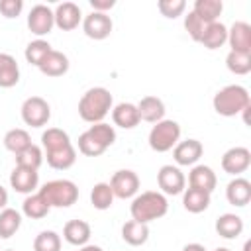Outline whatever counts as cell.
Instances as JSON below:
<instances>
[{
    "label": "cell",
    "mask_w": 251,
    "mask_h": 251,
    "mask_svg": "<svg viewBox=\"0 0 251 251\" xmlns=\"http://www.w3.org/2000/svg\"><path fill=\"white\" fill-rule=\"evenodd\" d=\"M112 108V94L110 90L102 88V86H94L90 90H86L78 102V116L84 122L90 124H100L108 112Z\"/></svg>",
    "instance_id": "obj_1"
},
{
    "label": "cell",
    "mask_w": 251,
    "mask_h": 251,
    "mask_svg": "<svg viewBox=\"0 0 251 251\" xmlns=\"http://www.w3.org/2000/svg\"><path fill=\"white\" fill-rule=\"evenodd\" d=\"M167 210H169L167 198L155 190H147V192H141L131 202V220L147 224V222L163 218L167 214Z\"/></svg>",
    "instance_id": "obj_2"
},
{
    "label": "cell",
    "mask_w": 251,
    "mask_h": 251,
    "mask_svg": "<svg viewBox=\"0 0 251 251\" xmlns=\"http://www.w3.org/2000/svg\"><path fill=\"white\" fill-rule=\"evenodd\" d=\"M247 106H251L249 92L239 84H229V86L222 88L220 92H216V96H214V110L226 118L241 114Z\"/></svg>",
    "instance_id": "obj_3"
},
{
    "label": "cell",
    "mask_w": 251,
    "mask_h": 251,
    "mask_svg": "<svg viewBox=\"0 0 251 251\" xmlns=\"http://www.w3.org/2000/svg\"><path fill=\"white\" fill-rule=\"evenodd\" d=\"M39 194L49 206L57 208H69L78 200V188L71 180H51L39 188Z\"/></svg>",
    "instance_id": "obj_4"
},
{
    "label": "cell",
    "mask_w": 251,
    "mask_h": 251,
    "mask_svg": "<svg viewBox=\"0 0 251 251\" xmlns=\"http://www.w3.org/2000/svg\"><path fill=\"white\" fill-rule=\"evenodd\" d=\"M178 137H180V126L173 120H161L157 122V126H153L149 133V145L153 151L165 153L176 145Z\"/></svg>",
    "instance_id": "obj_5"
},
{
    "label": "cell",
    "mask_w": 251,
    "mask_h": 251,
    "mask_svg": "<svg viewBox=\"0 0 251 251\" xmlns=\"http://www.w3.org/2000/svg\"><path fill=\"white\" fill-rule=\"evenodd\" d=\"M49 118H51V108L47 100H43L41 96H29L22 104V120L25 122V126L43 127L49 122Z\"/></svg>",
    "instance_id": "obj_6"
},
{
    "label": "cell",
    "mask_w": 251,
    "mask_h": 251,
    "mask_svg": "<svg viewBox=\"0 0 251 251\" xmlns=\"http://www.w3.org/2000/svg\"><path fill=\"white\" fill-rule=\"evenodd\" d=\"M110 188L118 198H131L139 190V176L133 171H118L110 180Z\"/></svg>",
    "instance_id": "obj_7"
},
{
    "label": "cell",
    "mask_w": 251,
    "mask_h": 251,
    "mask_svg": "<svg viewBox=\"0 0 251 251\" xmlns=\"http://www.w3.org/2000/svg\"><path fill=\"white\" fill-rule=\"evenodd\" d=\"M157 182H159V188L171 196H176L184 190V175L173 165H165L159 169Z\"/></svg>",
    "instance_id": "obj_8"
},
{
    "label": "cell",
    "mask_w": 251,
    "mask_h": 251,
    "mask_svg": "<svg viewBox=\"0 0 251 251\" xmlns=\"http://www.w3.org/2000/svg\"><path fill=\"white\" fill-rule=\"evenodd\" d=\"M82 29L84 33L90 37V39H106L112 29H114V24L110 20V16L106 14H100V12H92L84 18L82 22Z\"/></svg>",
    "instance_id": "obj_9"
},
{
    "label": "cell",
    "mask_w": 251,
    "mask_h": 251,
    "mask_svg": "<svg viewBox=\"0 0 251 251\" xmlns=\"http://www.w3.org/2000/svg\"><path fill=\"white\" fill-rule=\"evenodd\" d=\"M251 165V153L245 147H233L224 153L222 157V169L227 175H241Z\"/></svg>",
    "instance_id": "obj_10"
},
{
    "label": "cell",
    "mask_w": 251,
    "mask_h": 251,
    "mask_svg": "<svg viewBox=\"0 0 251 251\" xmlns=\"http://www.w3.org/2000/svg\"><path fill=\"white\" fill-rule=\"evenodd\" d=\"M53 24H55L53 12H51L47 6L37 4V6L31 8V12H29V16H27V27H29L31 33H35V35H45V33L51 31Z\"/></svg>",
    "instance_id": "obj_11"
},
{
    "label": "cell",
    "mask_w": 251,
    "mask_h": 251,
    "mask_svg": "<svg viewBox=\"0 0 251 251\" xmlns=\"http://www.w3.org/2000/svg\"><path fill=\"white\" fill-rule=\"evenodd\" d=\"M53 18H55V24L63 31H71V29H76L78 27L82 14H80V8L75 2H63V4L57 6Z\"/></svg>",
    "instance_id": "obj_12"
},
{
    "label": "cell",
    "mask_w": 251,
    "mask_h": 251,
    "mask_svg": "<svg viewBox=\"0 0 251 251\" xmlns=\"http://www.w3.org/2000/svg\"><path fill=\"white\" fill-rule=\"evenodd\" d=\"M37 182H39V176H37V171L33 169H25V167H16L10 175V184L16 192H22V194H29L37 188Z\"/></svg>",
    "instance_id": "obj_13"
},
{
    "label": "cell",
    "mask_w": 251,
    "mask_h": 251,
    "mask_svg": "<svg viewBox=\"0 0 251 251\" xmlns=\"http://www.w3.org/2000/svg\"><path fill=\"white\" fill-rule=\"evenodd\" d=\"M227 39L231 51L237 53H251V25L245 22H235L227 31Z\"/></svg>",
    "instance_id": "obj_14"
},
{
    "label": "cell",
    "mask_w": 251,
    "mask_h": 251,
    "mask_svg": "<svg viewBox=\"0 0 251 251\" xmlns=\"http://www.w3.org/2000/svg\"><path fill=\"white\" fill-rule=\"evenodd\" d=\"M137 114H139V120L149 122V124H157L165 116V104L157 96H145L137 104Z\"/></svg>",
    "instance_id": "obj_15"
},
{
    "label": "cell",
    "mask_w": 251,
    "mask_h": 251,
    "mask_svg": "<svg viewBox=\"0 0 251 251\" xmlns=\"http://www.w3.org/2000/svg\"><path fill=\"white\" fill-rule=\"evenodd\" d=\"M202 143L198 139H186L175 145V161L178 165H194L202 157Z\"/></svg>",
    "instance_id": "obj_16"
},
{
    "label": "cell",
    "mask_w": 251,
    "mask_h": 251,
    "mask_svg": "<svg viewBox=\"0 0 251 251\" xmlns=\"http://www.w3.org/2000/svg\"><path fill=\"white\" fill-rule=\"evenodd\" d=\"M39 71H41L45 76H63V75L69 71V59H67L65 53L51 49L49 55L41 61Z\"/></svg>",
    "instance_id": "obj_17"
},
{
    "label": "cell",
    "mask_w": 251,
    "mask_h": 251,
    "mask_svg": "<svg viewBox=\"0 0 251 251\" xmlns=\"http://www.w3.org/2000/svg\"><path fill=\"white\" fill-rule=\"evenodd\" d=\"M226 196H227V202L231 206H247L251 202V182L245 180V178H235L227 184L226 188Z\"/></svg>",
    "instance_id": "obj_18"
},
{
    "label": "cell",
    "mask_w": 251,
    "mask_h": 251,
    "mask_svg": "<svg viewBox=\"0 0 251 251\" xmlns=\"http://www.w3.org/2000/svg\"><path fill=\"white\" fill-rule=\"evenodd\" d=\"M216 173L210 169V167H204V165H198V167H194L192 171H190V175H188V184L192 186V188H200V190H204V192H210L212 194V190L216 188Z\"/></svg>",
    "instance_id": "obj_19"
},
{
    "label": "cell",
    "mask_w": 251,
    "mask_h": 251,
    "mask_svg": "<svg viewBox=\"0 0 251 251\" xmlns=\"http://www.w3.org/2000/svg\"><path fill=\"white\" fill-rule=\"evenodd\" d=\"M18 82H20L18 61L8 53H0V86L2 88H12Z\"/></svg>",
    "instance_id": "obj_20"
},
{
    "label": "cell",
    "mask_w": 251,
    "mask_h": 251,
    "mask_svg": "<svg viewBox=\"0 0 251 251\" xmlns=\"http://www.w3.org/2000/svg\"><path fill=\"white\" fill-rule=\"evenodd\" d=\"M63 235L71 245H84L90 239V226L84 220H69L63 227Z\"/></svg>",
    "instance_id": "obj_21"
},
{
    "label": "cell",
    "mask_w": 251,
    "mask_h": 251,
    "mask_svg": "<svg viewBox=\"0 0 251 251\" xmlns=\"http://www.w3.org/2000/svg\"><path fill=\"white\" fill-rule=\"evenodd\" d=\"M112 118H114V124L124 127V129H131L139 124V114H137V106L129 104V102H122L114 108L112 112Z\"/></svg>",
    "instance_id": "obj_22"
},
{
    "label": "cell",
    "mask_w": 251,
    "mask_h": 251,
    "mask_svg": "<svg viewBox=\"0 0 251 251\" xmlns=\"http://www.w3.org/2000/svg\"><path fill=\"white\" fill-rule=\"evenodd\" d=\"M122 237L126 243L133 245V247H139L147 241L149 237V227L147 224H141V222H135V220H129L124 224L122 227Z\"/></svg>",
    "instance_id": "obj_23"
},
{
    "label": "cell",
    "mask_w": 251,
    "mask_h": 251,
    "mask_svg": "<svg viewBox=\"0 0 251 251\" xmlns=\"http://www.w3.org/2000/svg\"><path fill=\"white\" fill-rule=\"evenodd\" d=\"M227 41V29L224 24L220 22H214V24H208L202 37H200V43L206 47V49H218L222 47L224 43Z\"/></svg>",
    "instance_id": "obj_24"
},
{
    "label": "cell",
    "mask_w": 251,
    "mask_h": 251,
    "mask_svg": "<svg viewBox=\"0 0 251 251\" xmlns=\"http://www.w3.org/2000/svg\"><path fill=\"white\" fill-rule=\"evenodd\" d=\"M216 231H218V235H222L226 239H233V237L241 235L243 220L235 214H224L216 220Z\"/></svg>",
    "instance_id": "obj_25"
},
{
    "label": "cell",
    "mask_w": 251,
    "mask_h": 251,
    "mask_svg": "<svg viewBox=\"0 0 251 251\" xmlns=\"http://www.w3.org/2000/svg\"><path fill=\"white\" fill-rule=\"evenodd\" d=\"M182 204L184 208L190 212V214H200L204 212L208 206H210V192H204L200 188H188L184 192V198H182Z\"/></svg>",
    "instance_id": "obj_26"
},
{
    "label": "cell",
    "mask_w": 251,
    "mask_h": 251,
    "mask_svg": "<svg viewBox=\"0 0 251 251\" xmlns=\"http://www.w3.org/2000/svg\"><path fill=\"white\" fill-rule=\"evenodd\" d=\"M222 10H224V4H222L220 0H196L192 12H194L204 24H214V22H218Z\"/></svg>",
    "instance_id": "obj_27"
},
{
    "label": "cell",
    "mask_w": 251,
    "mask_h": 251,
    "mask_svg": "<svg viewBox=\"0 0 251 251\" xmlns=\"http://www.w3.org/2000/svg\"><path fill=\"white\" fill-rule=\"evenodd\" d=\"M75 161H76V151L73 145H67L53 153H47V165L57 171H67L69 167L75 165Z\"/></svg>",
    "instance_id": "obj_28"
},
{
    "label": "cell",
    "mask_w": 251,
    "mask_h": 251,
    "mask_svg": "<svg viewBox=\"0 0 251 251\" xmlns=\"http://www.w3.org/2000/svg\"><path fill=\"white\" fill-rule=\"evenodd\" d=\"M41 143H43V147H45L47 153H53V151H59V149L71 145V139H69L67 131H63L59 127H49L47 131H43Z\"/></svg>",
    "instance_id": "obj_29"
},
{
    "label": "cell",
    "mask_w": 251,
    "mask_h": 251,
    "mask_svg": "<svg viewBox=\"0 0 251 251\" xmlns=\"http://www.w3.org/2000/svg\"><path fill=\"white\" fill-rule=\"evenodd\" d=\"M51 206L47 204V200L37 192V194H31L24 200V214L31 220H41L49 214Z\"/></svg>",
    "instance_id": "obj_30"
},
{
    "label": "cell",
    "mask_w": 251,
    "mask_h": 251,
    "mask_svg": "<svg viewBox=\"0 0 251 251\" xmlns=\"http://www.w3.org/2000/svg\"><path fill=\"white\" fill-rule=\"evenodd\" d=\"M31 145V137L25 129H20V127H14L10 129L6 135H4V147L8 151H12L14 155H18L20 151H24L25 147Z\"/></svg>",
    "instance_id": "obj_31"
},
{
    "label": "cell",
    "mask_w": 251,
    "mask_h": 251,
    "mask_svg": "<svg viewBox=\"0 0 251 251\" xmlns=\"http://www.w3.org/2000/svg\"><path fill=\"white\" fill-rule=\"evenodd\" d=\"M22 226V216L20 212L12 210V208H6L0 212V239H8L12 237Z\"/></svg>",
    "instance_id": "obj_32"
},
{
    "label": "cell",
    "mask_w": 251,
    "mask_h": 251,
    "mask_svg": "<svg viewBox=\"0 0 251 251\" xmlns=\"http://www.w3.org/2000/svg\"><path fill=\"white\" fill-rule=\"evenodd\" d=\"M41 161H43V153H41V149H39L37 145H33V143L16 155V167H25V169L37 171V167L41 165Z\"/></svg>",
    "instance_id": "obj_33"
},
{
    "label": "cell",
    "mask_w": 251,
    "mask_h": 251,
    "mask_svg": "<svg viewBox=\"0 0 251 251\" xmlns=\"http://www.w3.org/2000/svg\"><path fill=\"white\" fill-rule=\"evenodd\" d=\"M90 202H92V206L96 210H108L112 206V202H114V192H112L110 184L98 182L90 192Z\"/></svg>",
    "instance_id": "obj_34"
},
{
    "label": "cell",
    "mask_w": 251,
    "mask_h": 251,
    "mask_svg": "<svg viewBox=\"0 0 251 251\" xmlns=\"http://www.w3.org/2000/svg\"><path fill=\"white\" fill-rule=\"evenodd\" d=\"M226 65L233 75H247L251 71V53L229 51L226 57Z\"/></svg>",
    "instance_id": "obj_35"
},
{
    "label": "cell",
    "mask_w": 251,
    "mask_h": 251,
    "mask_svg": "<svg viewBox=\"0 0 251 251\" xmlns=\"http://www.w3.org/2000/svg\"><path fill=\"white\" fill-rule=\"evenodd\" d=\"M49 51H51V45H49L47 41H43V39H35V41H31V43L25 47V61H27L29 65L39 67L41 61L49 55Z\"/></svg>",
    "instance_id": "obj_36"
},
{
    "label": "cell",
    "mask_w": 251,
    "mask_h": 251,
    "mask_svg": "<svg viewBox=\"0 0 251 251\" xmlns=\"http://www.w3.org/2000/svg\"><path fill=\"white\" fill-rule=\"evenodd\" d=\"M78 151H80L82 155H86V157H98V155H102V153L106 151V147H104L100 141H96V139L90 135V131H84V133H80V137H78Z\"/></svg>",
    "instance_id": "obj_37"
},
{
    "label": "cell",
    "mask_w": 251,
    "mask_h": 251,
    "mask_svg": "<svg viewBox=\"0 0 251 251\" xmlns=\"http://www.w3.org/2000/svg\"><path fill=\"white\" fill-rule=\"evenodd\" d=\"M33 251H61V237L55 231H41L33 241Z\"/></svg>",
    "instance_id": "obj_38"
},
{
    "label": "cell",
    "mask_w": 251,
    "mask_h": 251,
    "mask_svg": "<svg viewBox=\"0 0 251 251\" xmlns=\"http://www.w3.org/2000/svg\"><path fill=\"white\" fill-rule=\"evenodd\" d=\"M88 131H90V135H92L96 141H100L106 149H108L110 145H114V141H116V131H114V127H112L110 124H104V122L94 124Z\"/></svg>",
    "instance_id": "obj_39"
},
{
    "label": "cell",
    "mask_w": 251,
    "mask_h": 251,
    "mask_svg": "<svg viewBox=\"0 0 251 251\" xmlns=\"http://www.w3.org/2000/svg\"><path fill=\"white\" fill-rule=\"evenodd\" d=\"M157 6H159V12H161L165 18H169V20L178 18V16L184 12V8H186L184 0H159Z\"/></svg>",
    "instance_id": "obj_40"
},
{
    "label": "cell",
    "mask_w": 251,
    "mask_h": 251,
    "mask_svg": "<svg viewBox=\"0 0 251 251\" xmlns=\"http://www.w3.org/2000/svg\"><path fill=\"white\" fill-rule=\"evenodd\" d=\"M206 25H208V24H204L194 12H190V14L184 18V29L188 31V35H190L194 41H200V37H202Z\"/></svg>",
    "instance_id": "obj_41"
},
{
    "label": "cell",
    "mask_w": 251,
    "mask_h": 251,
    "mask_svg": "<svg viewBox=\"0 0 251 251\" xmlns=\"http://www.w3.org/2000/svg\"><path fill=\"white\" fill-rule=\"evenodd\" d=\"M24 8V2L22 0H0V14L8 20L12 18H18L20 12Z\"/></svg>",
    "instance_id": "obj_42"
},
{
    "label": "cell",
    "mask_w": 251,
    "mask_h": 251,
    "mask_svg": "<svg viewBox=\"0 0 251 251\" xmlns=\"http://www.w3.org/2000/svg\"><path fill=\"white\" fill-rule=\"evenodd\" d=\"M114 0H90V6L94 8V12H100V14H104L106 10H110V8H114Z\"/></svg>",
    "instance_id": "obj_43"
},
{
    "label": "cell",
    "mask_w": 251,
    "mask_h": 251,
    "mask_svg": "<svg viewBox=\"0 0 251 251\" xmlns=\"http://www.w3.org/2000/svg\"><path fill=\"white\" fill-rule=\"evenodd\" d=\"M182 251H206V247L200 243H188V245H184Z\"/></svg>",
    "instance_id": "obj_44"
},
{
    "label": "cell",
    "mask_w": 251,
    "mask_h": 251,
    "mask_svg": "<svg viewBox=\"0 0 251 251\" xmlns=\"http://www.w3.org/2000/svg\"><path fill=\"white\" fill-rule=\"evenodd\" d=\"M8 204V192L4 186H0V208H4Z\"/></svg>",
    "instance_id": "obj_45"
},
{
    "label": "cell",
    "mask_w": 251,
    "mask_h": 251,
    "mask_svg": "<svg viewBox=\"0 0 251 251\" xmlns=\"http://www.w3.org/2000/svg\"><path fill=\"white\" fill-rule=\"evenodd\" d=\"M80 251H102L98 245H86V247H82Z\"/></svg>",
    "instance_id": "obj_46"
},
{
    "label": "cell",
    "mask_w": 251,
    "mask_h": 251,
    "mask_svg": "<svg viewBox=\"0 0 251 251\" xmlns=\"http://www.w3.org/2000/svg\"><path fill=\"white\" fill-rule=\"evenodd\" d=\"M243 251H251V243H249V241L243 245Z\"/></svg>",
    "instance_id": "obj_47"
},
{
    "label": "cell",
    "mask_w": 251,
    "mask_h": 251,
    "mask_svg": "<svg viewBox=\"0 0 251 251\" xmlns=\"http://www.w3.org/2000/svg\"><path fill=\"white\" fill-rule=\"evenodd\" d=\"M216 251H229V249H226V247H218Z\"/></svg>",
    "instance_id": "obj_48"
},
{
    "label": "cell",
    "mask_w": 251,
    "mask_h": 251,
    "mask_svg": "<svg viewBox=\"0 0 251 251\" xmlns=\"http://www.w3.org/2000/svg\"><path fill=\"white\" fill-rule=\"evenodd\" d=\"M6 251H14V249H6Z\"/></svg>",
    "instance_id": "obj_49"
}]
</instances>
